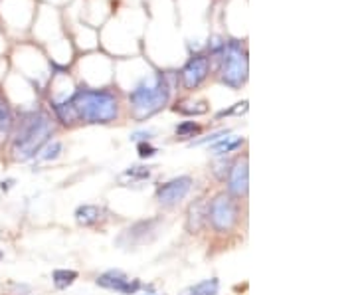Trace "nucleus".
<instances>
[{
  "instance_id": "obj_23",
  "label": "nucleus",
  "mask_w": 356,
  "mask_h": 295,
  "mask_svg": "<svg viewBox=\"0 0 356 295\" xmlns=\"http://www.w3.org/2000/svg\"><path fill=\"white\" fill-rule=\"evenodd\" d=\"M226 133H228V131H218V133H212V135H210V137H206V139H200V141H196L194 145H204V143H216V141H220V137H222V135H226Z\"/></svg>"
},
{
  "instance_id": "obj_12",
  "label": "nucleus",
  "mask_w": 356,
  "mask_h": 295,
  "mask_svg": "<svg viewBox=\"0 0 356 295\" xmlns=\"http://www.w3.org/2000/svg\"><path fill=\"white\" fill-rule=\"evenodd\" d=\"M242 143V137H226V139H220V141L214 143L210 151L216 154V157H222V154H228L232 151H236V149H240Z\"/></svg>"
},
{
  "instance_id": "obj_26",
  "label": "nucleus",
  "mask_w": 356,
  "mask_h": 295,
  "mask_svg": "<svg viewBox=\"0 0 356 295\" xmlns=\"http://www.w3.org/2000/svg\"><path fill=\"white\" fill-rule=\"evenodd\" d=\"M2 256H4V254H2V252H0V260H2Z\"/></svg>"
},
{
  "instance_id": "obj_21",
  "label": "nucleus",
  "mask_w": 356,
  "mask_h": 295,
  "mask_svg": "<svg viewBox=\"0 0 356 295\" xmlns=\"http://www.w3.org/2000/svg\"><path fill=\"white\" fill-rule=\"evenodd\" d=\"M137 149H139L140 159H151V157H154V154L159 153V149H156V147H153L151 143H147V141H140Z\"/></svg>"
},
{
  "instance_id": "obj_11",
  "label": "nucleus",
  "mask_w": 356,
  "mask_h": 295,
  "mask_svg": "<svg viewBox=\"0 0 356 295\" xmlns=\"http://www.w3.org/2000/svg\"><path fill=\"white\" fill-rule=\"evenodd\" d=\"M14 127V115L8 102L4 99V95H0V137L8 135Z\"/></svg>"
},
{
  "instance_id": "obj_3",
  "label": "nucleus",
  "mask_w": 356,
  "mask_h": 295,
  "mask_svg": "<svg viewBox=\"0 0 356 295\" xmlns=\"http://www.w3.org/2000/svg\"><path fill=\"white\" fill-rule=\"evenodd\" d=\"M77 119L86 123H109L117 117V97L107 90H77L70 97Z\"/></svg>"
},
{
  "instance_id": "obj_20",
  "label": "nucleus",
  "mask_w": 356,
  "mask_h": 295,
  "mask_svg": "<svg viewBox=\"0 0 356 295\" xmlns=\"http://www.w3.org/2000/svg\"><path fill=\"white\" fill-rule=\"evenodd\" d=\"M123 177H131L133 180H147L151 177V170L149 167H131L129 170H125Z\"/></svg>"
},
{
  "instance_id": "obj_10",
  "label": "nucleus",
  "mask_w": 356,
  "mask_h": 295,
  "mask_svg": "<svg viewBox=\"0 0 356 295\" xmlns=\"http://www.w3.org/2000/svg\"><path fill=\"white\" fill-rule=\"evenodd\" d=\"M206 216H208V206L204 200H198L191 206V216H188V230L194 234V232H200V228L206 222Z\"/></svg>"
},
{
  "instance_id": "obj_25",
  "label": "nucleus",
  "mask_w": 356,
  "mask_h": 295,
  "mask_svg": "<svg viewBox=\"0 0 356 295\" xmlns=\"http://www.w3.org/2000/svg\"><path fill=\"white\" fill-rule=\"evenodd\" d=\"M13 184H14L13 179H8V180H6V182H2V191H8V189H10Z\"/></svg>"
},
{
  "instance_id": "obj_17",
  "label": "nucleus",
  "mask_w": 356,
  "mask_h": 295,
  "mask_svg": "<svg viewBox=\"0 0 356 295\" xmlns=\"http://www.w3.org/2000/svg\"><path fill=\"white\" fill-rule=\"evenodd\" d=\"M156 224V220H147V222H139V224H135L133 228H129L127 236L129 240H137V238H145L147 236V232L153 230V226Z\"/></svg>"
},
{
  "instance_id": "obj_15",
  "label": "nucleus",
  "mask_w": 356,
  "mask_h": 295,
  "mask_svg": "<svg viewBox=\"0 0 356 295\" xmlns=\"http://www.w3.org/2000/svg\"><path fill=\"white\" fill-rule=\"evenodd\" d=\"M218 289H220L218 280H206V282H200L188 287L182 295H218Z\"/></svg>"
},
{
  "instance_id": "obj_18",
  "label": "nucleus",
  "mask_w": 356,
  "mask_h": 295,
  "mask_svg": "<svg viewBox=\"0 0 356 295\" xmlns=\"http://www.w3.org/2000/svg\"><path fill=\"white\" fill-rule=\"evenodd\" d=\"M200 131H202V127H200L198 123H194V121H184V123H180L177 127V135L178 139H188V137L198 135Z\"/></svg>"
},
{
  "instance_id": "obj_7",
  "label": "nucleus",
  "mask_w": 356,
  "mask_h": 295,
  "mask_svg": "<svg viewBox=\"0 0 356 295\" xmlns=\"http://www.w3.org/2000/svg\"><path fill=\"white\" fill-rule=\"evenodd\" d=\"M191 184V177H178V179L170 180V182H166L163 186H159V191H156V200L165 206L177 205L178 200H182V198L188 194Z\"/></svg>"
},
{
  "instance_id": "obj_19",
  "label": "nucleus",
  "mask_w": 356,
  "mask_h": 295,
  "mask_svg": "<svg viewBox=\"0 0 356 295\" xmlns=\"http://www.w3.org/2000/svg\"><path fill=\"white\" fill-rule=\"evenodd\" d=\"M62 143L60 141H54L48 143L46 147H44V151H40L38 154V161H54V159H58L60 153H62Z\"/></svg>"
},
{
  "instance_id": "obj_1",
  "label": "nucleus",
  "mask_w": 356,
  "mask_h": 295,
  "mask_svg": "<svg viewBox=\"0 0 356 295\" xmlns=\"http://www.w3.org/2000/svg\"><path fill=\"white\" fill-rule=\"evenodd\" d=\"M51 135L50 117L42 111L26 113L20 119L13 137V157L16 161H30L42 151Z\"/></svg>"
},
{
  "instance_id": "obj_6",
  "label": "nucleus",
  "mask_w": 356,
  "mask_h": 295,
  "mask_svg": "<svg viewBox=\"0 0 356 295\" xmlns=\"http://www.w3.org/2000/svg\"><path fill=\"white\" fill-rule=\"evenodd\" d=\"M208 70H210V58L204 56V54H194L191 60L184 64L180 77H182V83L186 90H196L200 88L206 76H208Z\"/></svg>"
},
{
  "instance_id": "obj_22",
  "label": "nucleus",
  "mask_w": 356,
  "mask_h": 295,
  "mask_svg": "<svg viewBox=\"0 0 356 295\" xmlns=\"http://www.w3.org/2000/svg\"><path fill=\"white\" fill-rule=\"evenodd\" d=\"M248 109V102L242 103H236V107H232V109H224V111H220L218 117H226V115H236V113H243Z\"/></svg>"
},
{
  "instance_id": "obj_4",
  "label": "nucleus",
  "mask_w": 356,
  "mask_h": 295,
  "mask_svg": "<svg viewBox=\"0 0 356 295\" xmlns=\"http://www.w3.org/2000/svg\"><path fill=\"white\" fill-rule=\"evenodd\" d=\"M220 79L228 86V88H242L248 79V54L243 50L242 42L238 40H229L224 44V50L220 54Z\"/></svg>"
},
{
  "instance_id": "obj_8",
  "label": "nucleus",
  "mask_w": 356,
  "mask_h": 295,
  "mask_svg": "<svg viewBox=\"0 0 356 295\" xmlns=\"http://www.w3.org/2000/svg\"><path fill=\"white\" fill-rule=\"evenodd\" d=\"M97 285L107 287V289H115V292H121V294L125 295H133L139 292L140 282L139 280H133L131 282L121 270H111L97 278Z\"/></svg>"
},
{
  "instance_id": "obj_24",
  "label": "nucleus",
  "mask_w": 356,
  "mask_h": 295,
  "mask_svg": "<svg viewBox=\"0 0 356 295\" xmlns=\"http://www.w3.org/2000/svg\"><path fill=\"white\" fill-rule=\"evenodd\" d=\"M149 137H151V133H133V137H131V139L139 141V139H149Z\"/></svg>"
},
{
  "instance_id": "obj_13",
  "label": "nucleus",
  "mask_w": 356,
  "mask_h": 295,
  "mask_svg": "<svg viewBox=\"0 0 356 295\" xmlns=\"http://www.w3.org/2000/svg\"><path fill=\"white\" fill-rule=\"evenodd\" d=\"M99 214H102V212H99L97 206L83 205L76 210V220L79 224H83V226H91V224H95V222L99 220Z\"/></svg>"
},
{
  "instance_id": "obj_16",
  "label": "nucleus",
  "mask_w": 356,
  "mask_h": 295,
  "mask_svg": "<svg viewBox=\"0 0 356 295\" xmlns=\"http://www.w3.org/2000/svg\"><path fill=\"white\" fill-rule=\"evenodd\" d=\"M54 283H56V287L58 289H65L67 285H72V283L77 280V271L74 270H56L54 271Z\"/></svg>"
},
{
  "instance_id": "obj_9",
  "label": "nucleus",
  "mask_w": 356,
  "mask_h": 295,
  "mask_svg": "<svg viewBox=\"0 0 356 295\" xmlns=\"http://www.w3.org/2000/svg\"><path fill=\"white\" fill-rule=\"evenodd\" d=\"M229 194L234 196H245L248 193V159L238 161L232 170H229V180H228Z\"/></svg>"
},
{
  "instance_id": "obj_2",
  "label": "nucleus",
  "mask_w": 356,
  "mask_h": 295,
  "mask_svg": "<svg viewBox=\"0 0 356 295\" xmlns=\"http://www.w3.org/2000/svg\"><path fill=\"white\" fill-rule=\"evenodd\" d=\"M170 97V83L165 74L156 72L151 77L143 79L135 90L129 93V103L135 119H147L161 111Z\"/></svg>"
},
{
  "instance_id": "obj_14",
  "label": "nucleus",
  "mask_w": 356,
  "mask_h": 295,
  "mask_svg": "<svg viewBox=\"0 0 356 295\" xmlns=\"http://www.w3.org/2000/svg\"><path fill=\"white\" fill-rule=\"evenodd\" d=\"M51 107H54V111H56V115L60 117V121L65 123V125H72L74 121H77V115H76V109L72 107V103L70 99L67 102H54L51 103Z\"/></svg>"
},
{
  "instance_id": "obj_5",
  "label": "nucleus",
  "mask_w": 356,
  "mask_h": 295,
  "mask_svg": "<svg viewBox=\"0 0 356 295\" xmlns=\"http://www.w3.org/2000/svg\"><path fill=\"white\" fill-rule=\"evenodd\" d=\"M208 218L218 232L232 230L238 220V206L229 194H218L212 200V205L208 206Z\"/></svg>"
}]
</instances>
